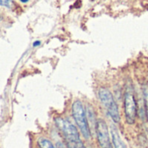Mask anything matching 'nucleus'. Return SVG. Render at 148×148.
<instances>
[{"mask_svg":"<svg viewBox=\"0 0 148 148\" xmlns=\"http://www.w3.org/2000/svg\"><path fill=\"white\" fill-rule=\"evenodd\" d=\"M72 115L73 118L80 129L82 134L85 139H89L91 136V133L89 130L88 119L86 111L84 109V107L82 103L80 101H75L72 105Z\"/></svg>","mask_w":148,"mask_h":148,"instance_id":"f257e3e1","label":"nucleus"},{"mask_svg":"<svg viewBox=\"0 0 148 148\" xmlns=\"http://www.w3.org/2000/svg\"><path fill=\"white\" fill-rule=\"evenodd\" d=\"M99 99L103 104L113 121L114 123H119L121 121V115L119 113L118 106L112 93L108 88H101L99 90Z\"/></svg>","mask_w":148,"mask_h":148,"instance_id":"f03ea898","label":"nucleus"},{"mask_svg":"<svg viewBox=\"0 0 148 148\" xmlns=\"http://www.w3.org/2000/svg\"><path fill=\"white\" fill-rule=\"evenodd\" d=\"M55 122L56 124V127L64 136L67 145H70L81 140L77 128L68 120L63 118H56L55 120Z\"/></svg>","mask_w":148,"mask_h":148,"instance_id":"7ed1b4c3","label":"nucleus"},{"mask_svg":"<svg viewBox=\"0 0 148 148\" xmlns=\"http://www.w3.org/2000/svg\"><path fill=\"white\" fill-rule=\"evenodd\" d=\"M124 112L127 122L130 125L134 124L135 122L138 113V105L135 100L134 94L131 88H127L124 96Z\"/></svg>","mask_w":148,"mask_h":148,"instance_id":"20e7f679","label":"nucleus"},{"mask_svg":"<svg viewBox=\"0 0 148 148\" xmlns=\"http://www.w3.org/2000/svg\"><path fill=\"white\" fill-rule=\"evenodd\" d=\"M99 145L101 148H113L107 123L103 120H98L95 131Z\"/></svg>","mask_w":148,"mask_h":148,"instance_id":"39448f33","label":"nucleus"},{"mask_svg":"<svg viewBox=\"0 0 148 148\" xmlns=\"http://www.w3.org/2000/svg\"><path fill=\"white\" fill-rule=\"evenodd\" d=\"M110 133H111V136H112V142H113L114 148H127L126 144L124 143V141L122 140V139L120 135V133L115 126H114V125L111 126Z\"/></svg>","mask_w":148,"mask_h":148,"instance_id":"423d86ee","label":"nucleus"},{"mask_svg":"<svg viewBox=\"0 0 148 148\" xmlns=\"http://www.w3.org/2000/svg\"><path fill=\"white\" fill-rule=\"evenodd\" d=\"M86 114H87V119H88V123L90 133H92V130L95 133L96 125H97V120L95 118V113L94 108H93L92 106L88 105V107L86 108Z\"/></svg>","mask_w":148,"mask_h":148,"instance_id":"0eeeda50","label":"nucleus"},{"mask_svg":"<svg viewBox=\"0 0 148 148\" xmlns=\"http://www.w3.org/2000/svg\"><path fill=\"white\" fill-rule=\"evenodd\" d=\"M37 144L40 148H57L54 146V144L48 139L41 137L37 140Z\"/></svg>","mask_w":148,"mask_h":148,"instance_id":"6e6552de","label":"nucleus"},{"mask_svg":"<svg viewBox=\"0 0 148 148\" xmlns=\"http://www.w3.org/2000/svg\"><path fill=\"white\" fill-rule=\"evenodd\" d=\"M68 147L69 148H86L82 140H79L77 142H75V143H72L70 145H68Z\"/></svg>","mask_w":148,"mask_h":148,"instance_id":"1a4fd4ad","label":"nucleus"},{"mask_svg":"<svg viewBox=\"0 0 148 148\" xmlns=\"http://www.w3.org/2000/svg\"><path fill=\"white\" fill-rule=\"evenodd\" d=\"M144 101L146 104V109H147V114H148V89H144Z\"/></svg>","mask_w":148,"mask_h":148,"instance_id":"9d476101","label":"nucleus"},{"mask_svg":"<svg viewBox=\"0 0 148 148\" xmlns=\"http://www.w3.org/2000/svg\"><path fill=\"white\" fill-rule=\"evenodd\" d=\"M11 0H0V5L3 7H10Z\"/></svg>","mask_w":148,"mask_h":148,"instance_id":"9b49d317","label":"nucleus"},{"mask_svg":"<svg viewBox=\"0 0 148 148\" xmlns=\"http://www.w3.org/2000/svg\"><path fill=\"white\" fill-rule=\"evenodd\" d=\"M40 44H41V42H40V41H36V42H33V46H34V47L39 46Z\"/></svg>","mask_w":148,"mask_h":148,"instance_id":"f8f14e48","label":"nucleus"},{"mask_svg":"<svg viewBox=\"0 0 148 148\" xmlns=\"http://www.w3.org/2000/svg\"><path fill=\"white\" fill-rule=\"evenodd\" d=\"M57 148H66L62 143H58L57 144Z\"/></svg>","mask_w":148,"mask_h":148,"instance_id":"ddd939ff","label":"nucleus"},{"mask_svg":"<svg viewBox=\"0 0 148 148\" xmlns=\"http://www.w3.org/2000/svg\"><path fill=\"white\" fill-rule=\"evenodd\" d=\"M20 2H22V3H27V2H29V0H20Z\"/></svg>","mask_w":148,"mask_h":148,"instance_id":"4468645a","label":"nucleus"},{"mask_svg":"<svg viewBox=\"0 0 148 148\" xmlns=\"http://www.w3.org/2000/svg\"><path fill=\"white\" fill-rule=\"evenodd\" d=\"M1 19H2V17H1V15H0V20H1Z\"/></svg>","mask_w":148,"mask_h":148,"instance_id":"2eb2a0df","label":"nucleus"}]
</instances>
